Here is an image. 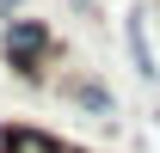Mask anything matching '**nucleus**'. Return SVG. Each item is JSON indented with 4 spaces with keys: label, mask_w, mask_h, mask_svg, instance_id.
I'll return each mask as SVG.
<instances>
[{
    "label": "nucleus",
    "mask_w": 160,
    "mask_h": 153,
    "mask_svg": "<svg viewBox=\"0 0 160 153\" xmlns=\"http://www.w3.org/2000/svg\"><path fill=\"white\" fill-rule=\"evenodd\" d=\"M43 49H49V31H43L37 19H6V61H12L25 80L43 74Z\"/></svg>",
    "instance_id": "nucleus-1"
},
{
    "label": "nucleus",
    "mask_w": 160,
    "mask_h": 153,
    "mask_svg": "<svg viewBox=\"0 0 160 153\" xmlns=\"http://www.w3.org/2000/svg\"><path fill=\"white\" fill-rule=\"evenodd\" d=\"M0 153H62V141H49L43 129H6L0 135Z\"/></svg>",
    "instance_id": "nucleus-2"
},
{
    "label": "nucleus",
    "mask_w": 160,
    "mask_h": 153,
    "mask_svg": "<svg viewBox=\"0 0 160 153\" xmlns=\"http://www.w3.org/2000/svg\"><path fill=\"white\" fill-rule=\"evenodd\" d=\"M74 98H80V104H86V110H99V116L111 110V98H105L99 86H74Z\"/></svg>",
    "instance_id": "nucleus-3"
},
{
    "label": "nucleus",
    "mask_w": 160,
    "mask_h": 153,
    "mask_svg": "<svg viewBox=\"0 0 160 153\" xmlns=\"http://www.w3.org/2000/svg\"><path fill=\"white\" fill-rule=\"evenodd\" d=\"M12 6H19V0H0V12H12Z\"/></svg>",
    "instance_id": "nucleus-4"
}]
</instances>
